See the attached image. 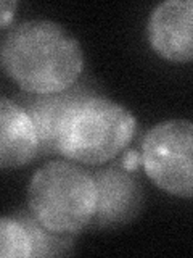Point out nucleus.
<instances>
[{"label": "nucleus", "mask_w": 193, "mask_h": 258, "mask_svg": "<svg viewBox=\"0 0 193 258\" xmlns=\"http://www.w3.org/2000/svg\"><path fill=\"white\" fill-rule=\"evenodd\" d=\"M147 36L151 48L172 63L193 61V0H167L151 12Z\"/></svg>", "instance_id": "0eeeda50"}, {"label": "nucleus", "mask_w": 193, "mask_h": 258, "mask_svg": "<svg viewBox=\"0 0 193 258\" xmlns=\"http://www.w3.org/2000/svg\"><path fill=\"white\" fill-rule=\"evenodd\" d=\"M28 229L32 242V256H55L66 255L72 248V239L69 234H56L45 229L31 212H20L13 215Z\"/></svg>", "instance_id": "1a4fd4ad"}, {"label": "nucleus", "mask_w": 193, "mask_h": 258, "mask_svg": "<svg viewBox=\"0 0 193 258\" xmlns=\"http://www.w3.org/2000/svg\"><path fill=\"white\" fill-rule=\"evenodd\" d=\"M16 7L18 4L16 2H8V0H4V2H0V8H2V20H0V28L2 29H7L10 26V21L13 20L15 16V12H16Z\"/></svg>", "instance_id": "9b49d317"}, {"label": "nucleus", "mask_w": 193, "mask_h": 258, "mask_svg": "<svg viewBox=\"0 0 193 258\" xmlns=\"http://www.w3.org/2000/svg\"><path fill=\"white\" fill-rule=\"evenodd\" d=\"M0 256L29 258L32 256V242L24 224L15 216H4L0 221Z\"/></svg>", "instance_id": "9d476101"}, {"label": "nucleus", "mask_w": 193, "mask_h": 258, "mask_svg": "<svg viewBox=\"0 0 193 258\" xmlns=\"http://www.w3.org/2000/svg\"><path fill=\"white\" fill-rule=\"evenodd\" d=\"M140 163H142V153H139L137 150H129L124 155V158L121 160V166L127 169L129 173L135 171Z\"/></svg>", "instance_id": "f8f14e48"}, {"label": "nucleus", "mask_w": 193, "mask_h": 258, "mask_svg": "<svg viewBox=\"0 0 193 258\" xmlns=\"http://www.w3.org/2000/svg\"><path fill=\"white\" fill-rule=\"evenodd\" d=\"M39 157V136L28 111L2 97L0 102V166L4 171L31 163Z\"/></svg>", "instance_id": "6e6552de"}, {"label": "nucleus", "mask_w": 193, "mask_h": 258, "mask_svg": "<svg viewBox=\"0 0 193 258\" xmlns=\"http://www.w3.org/2000/svg\"><path fill=\"white\" fill-rule=\"evenodd\" d=\"M142 165L161 190L193 199V121L175 118L148 129L142 141Z\"/></svg>", "instance_id": "20e7f679"}, {"label": "nucleus", "mask_w": 193, "mask_h": 258, "mask_svg": "<svg viewBox=\"0 0 193 258\" xmlns=\"http://www.w3.org/2000/svg\"><path fill=\"white\" fill-rule=\"evenodd\" d=\"M99 95L87 83H76L72 87L53 94H29L24 102L39 136V157L58 153L60 139L69 119L87 99Z\"/></svg>", "instance_id": "39448f33"}, {"label": "nucleus", "mask_w": 193, "mask_h": 258, "mask_svg": "<svg viewBox=\"0 0 193 258\" xmlns=\"http://www.w3.org/2000/svg\"><path fill=\"white\" fill-rule=\"evenodd\" d=\"M137 119L126 107L107 97L87 99L69 119L60 139L58 153L80 165L99 166L129 147Z\"/></svg>", "instance_id": "7ed1b4c3"}, {"label": "nucleus", "mask_w": 193, "mask_h": 258, "mask_svg": "<svg viewBox=\"0 0 193 258\" xmlns=\"http://www.w3.org/2000/svg\"><path fill=\"white\" fill-rule=\"evenodd\" d=\"M96 212L90 226L118 228L135 220L143 208V187L123 166H110L93 173Z\"/></svg>", "instance_id": "423d86ee"}, {"label": "nucleus", "mask_w": 193, "mask_h": 258, "mask_svg": "<svg viewBox=\"0 0 193 258\" xmlns=\"http://www.w3.org/2000/svg\"><path fill=\"white\" fill-rule=\"evenodd\" d=\"M2 67L21 91L53 94L77 83L84 71V52L79 40L61 24L29 20L5 34Z\"/></svg>", "instance_id": "f257e3e1"}, {"label": "nucleus", "mask_w": 193, "mask_h": 258, "mask_svg": "<svg viewBox=\"0 0 193 258\" xmlns=\"http://www.w3.org/2000/svg\"><path fill=\"white\" fill-rule=\"evenodd\" d=\"M28 207L48 231L56 234L84 231L92 224L96 212L93 174L69 161H50L32 176Z\"/></svg>", "instance_id": "f03ea898"}]
</instances>
